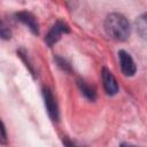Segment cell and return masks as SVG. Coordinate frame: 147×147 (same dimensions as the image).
<instances>
[{
  "mask_svg": "<svg viewBox=\"0 0 147 147\" xmlns=\"http://www.w3.org/2000/svg\"><path fill=\"white\" fill-rule=\"evenodd\" d=\"M78 86H79L82 93L85 95L86 99H88V100H91V101H94V100H95V98H96L95 90H94L93 87H91L86 82L79 79V80H78Z\"/></svg>",
  "mask_w": 147,
  "mask_h": 147,
  "instance_id": "7",
  "label": "cell"
},
{
  "mask_svg": "<svg viewBox=\"0 0 147 147\" xmlns=\"http://www.w3.org/2000/svg\"><path fill=\"white\" fill-rule=\"evenodd\" d=\"M0 144H2V145L7 144V133H6L5 125L1 121H0Z\"/></svg>",
  "mask_w": 147,
  "mask_h": 147,
  "instance_id": "10",
  "label": "cell"
},
{
  "mask_svg": "<svg viewBox=\"0 0 147 147\" xmlns=\"http://www.w3.org/2000/svg\"><path fill=\"white\" fill-rule=\"evenodd\" d=\"M63 144L65 145V147H83V146H80V145H78V144L69 140L68 138H63Z\"/></svg>",
  "mask_w": 147,
  "mask_h": 147,
  "instance_id": "11",
  "label": "cell"
},
{
  "mask_svg": "<svg viewBox=\"0 0 147 147\" xmlns=\"http://www.w3.org/2000/svg\"><path fill=\"white\" fill-rule=\"evenodd\" d=\"M105 30L110 38L117 41H124L129 38L131 28L125 16L118 13H111L105 21Z\"/></svg>",
  "mask_w": 147,
  "mask_h": 147,
  "instance_id": "1",
  "label": "cell"
},
{
  "mask_svg": "<svg viewBox=\"0 0 147 147\" xmlns=\"http://www.w3.org/2000/svg\"><path fill=\"white\" fill-rule=\"evenodd\" d=\"M16 18L20 22H22L23 24H25L33 34H38L39 33L38 21L31 13H29V11H20V13L16 14Z\"/></svg>",
  "mask_w": 147,
  "mask_h": 147,
  "instance_id": "6",
  "label": "cell"
},
{
  "mask_svg": "<svg viewBox=\"0 0 147 147\" xmlns=\"http://www.w3.org/2000/svg\"><path fill=\"white\" fill-rule=\"evenodd\" d=\"M118 59H119L122 72L125 76H129V77L133 76L137 71V67H136V63H134L133 59L131 57V55L122 49V51L118 52Z\"/></svg>",
  "mask_w": 147,
  "mask_h": 147,
  "instance_id": "4",
  "label": "cell"
},
{
  "mask_svg": "<svg viewBox=\"0 0 147 147\" xmlns=\"http://www.w3.org/2000/svg\"><path fill=\"white\" fill-rule=\"evenodd\" d=\"M119 147H137V146H134V145H130V144H121V146Z\"/></svg>",
  "mask_w": 147,
  "mask_h": 147,
  "instance_id": "12",
  "label": "cell"
},
{
  "mask_svg": "<svg viewBox=\"0 0 147 147\" xmlns=\"http://www.w3.org/2000/svg\"><path fill=\"white\" fill-rule=\"evenodd\" d=\"M11 37V32L9 28L0 20V38L1 39H9Z\"/></svg>",
  "mask_w": 147,
  "mask_h": 147,
  "instance_id": "9",
  "label": "cell"
},
{
  "mask_svg": "<svg viewBox=\"0 0 147 147\" xmlns=\"http://www.w3.org/2000/svg\"><path fill=\"white\" fill-rule=\"evenodd\" d=\"M70 32V29L69 26L61 22V21H57L49 30V32L47 33L46 38H45V41L48 46H53L56 41H59V39L61 38V34L62 33H69Z\"/></svg>",
  "mask_w": 147,
  "mask_h": 147,
  "instance_id": "2",
  "label": "cell"
},
{
  "mask_svg": "<svg viewBox=\"0 0 147 147\" xmlns=\"http://www.w3.org/2000/svg\"><path fill=\"white\" fill-rule=\"evenodd\" d=\"M137 29H138V32L140 33V36L142 38L146 37V30H147V23H146V15L144 14L142 16H140L138 20H137Z\"/></svg>",
  "mask_w": 147,
  "mask_h": 147,
  "instance_id": "8",
  "label": "cell"
},
{
  "mask_svg": "<svg viewBox=\"0 0 147 147\" xmlns=\"http://www.w3.org/2000/svg\"><path fill=\"white\" fill-rule=\"evenodd\" d=\"M42 95H44L45 106H46V109H47L49 117L53 121H57L59 119V108H57V103H56V100H55L52 91L48 87H44L42 88Z\"/></svg>",
  "mask_w": 147,
  "mask_h": 147,
  "instance_id": "3",
  "label": "cell"
},
{
  "mask_svg": "<svg viewBox=\"0 0 147 147\" xmlns=\"http://www.w3.org/2000/svg\"><path fill=\"white\" fill-rule=\"evenodd\" d=\"M102 82H103V87L105 91L108 95H114L118 92V85L116 82V78L111 74L110 70L107 68L102 69Z\"/></svg>",
  "mask_w": 147,
  "mask_h": 147,
  "instance_id": "5",
  "label": "cell"
}]
</instances>
